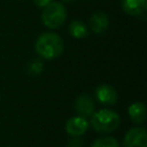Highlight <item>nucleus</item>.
I'll return each mask as SVG.
<instances>
[{"instance_id":"obj_16","label":"nucleus","mask_w":147,"mask_h":147,"mask_svg":"<svg viewBox=\"0 0 147 147\" xmlns=\"http://www.w3.org/2000/svg\"><path fill=\"white\" fill-rule=\"evenodd\" d=\"M63 2H71V1H74V0H62Z\"/></svg>"},{"instance_id":"obj_3","label":"nucleus","mask_w":147,"mask_h":147,"mask_svg":"<svg viewBox=\"0 0 147 147\" xmlns=\"http://www.w3.org/2000/svg\"><path fill=\"white\" fill-rule=\"evenodd\" d=\"M67 20V8L62 2L51 1L42 8L41 11V22L42 24L51 29H59L63 25Z\"/></svg>"},{"instance_id":"obj_13","label":"nucleus","mask_w":147,"mask_h":147,"mask_svg":"<svg viewBox=\"0 0 147 147\" xmlns=\"http://www.w3.org/2000/svg\"><path fill=\"white\" fill-rule=\"evenodd\" d=\"M91 147H119V144L114 137L106 136L95 139Z\"/></svg>"},{"instance_id":"obj_1","label":"nucleus","mask_w":147,"mask_h":147,"mask_svg":"<svg viewBox=\"0 0 147 147\" xmlns=\"http://www.w3.org/2000/svg\"><path fill=\"white\" fill-rule=\"evenodd\" d=\"M34 51L40 59L53 60L63 53L64 42L57 33L44 32L37 38L34 42Z\"/></svg>"},{"instance_id":"obj_9","label":"nucleus","mask_w":147,"mask_h":147,"mask_svg":"<svg viewBox=\"0 0 147 147\" xmlns=\"http://www.w3.org/2000/svg\"><path fill=\"white\" fill-rule=\"evenodd\" d=\"M122 9L130 16H140L147 9V0H122Z\"/></svg>"},{"instance_id":"obj_11","label":"nucleus","mask_w":147,"mask_h":147,"mask_svg":"<svg viewBox=\"0 0 147 147\" xmlns=\"http://www.w3.org/2000/svg\"><path fill=\"white\" fill-rule=\"evenodd\" d=\"M69 33L76 39H82L88 34V28L83 21L75 20L69 24Z\"/></svg>"},{"instance_id":"obj_14","label":"nucleus","mask_w":147,"mask_h":147,"mask_svg":"<svg viewBox=\"0 0 147 147\" xmlns=\"http://www.w3.org/2000/svg\"><path fill=\"white\" fill-rule=\"evenodd\" d=\"M68 147H84V146H83V141L79 139V137H74L69 141Z\"/></svg>"},{"instance_id":"obj_4","label":"nucleus","mask_w":147,"mask_h":147,"mask_svg":"<svg viewBox=\"0 0 147 147\" xmlns=\"http://www.w3.org/2000/svg\"><path fill=\"white\" fill-rule=\"evenodd\" d=\"M123 147H147V133L144 126L131 127L123 138Z\"/></svg>"},{"instance_id":"obj_10","label":"nucleus","mask_w":147,"mask_h":147,"mask_svg":"<svg viewBox=\"0 0 147 147\" xmlns=\"http://www.w3.org/2000/svg\"><path fill=\"white\" fill-rule=\"evenodd\" d=\"M127 114L131 121L136 124H142L146 121V106L141 101L131 103L127 108Z\"/></svg>"},{"instance_id":"obj_5","label":"nucleus","mask_w":147,"mask_h":147,"mask_svg":"<svg viewBox=\"0 0 147 147\" xmlns=\"http://www.w3.org/2000/svg\"><path fill=\"white\" fill-rule=\"evenodd\" d=\"M74 109L78 116H82L85 118L91 117L95 110L94 101L91 98V95H88L86 93H82L76 98V100L74 102Z\"/></svg>"},{"instance_id":"obj_2","label":"nucleus","mask_w":147,"mask_h":147,"mask_svg":"<svg viewBox=\"0 0 147 147\" xmlns=\"http://www.w3.org/2000/svg\"><path fill=\"white\" fill-rule=\"evenodd\" d=\"M90 124L95 132L110 133L118 129L121 124V117L115 110L103 108L92 114Z\"/></svg>"},{"instance_id":"obj_15","label":"nucleus","mask_w":147,"mask_h":147,"mask_svg":"<svg viewBox=\"0 0 147 147\" xmlns=\"http://www.w3.org/2000/svg\"><path fill=\"white\" fill-rule=\"evenodd\" d=\"M51 1H53V0H33V2H34V5L37 6V7H40V8H44L46 5H48Z\"/></svg>"},{"instance_id":"obj_6","label":"nucleus","mask_w":147,"mask_h":147,"mask_svg":"<svg viewBox=\"0 0 147 147\" xmlns=\"http://www.w3.org/2000/svg\"><path fill=\"white\" fill-rule=\"evenodd\" d=\"M90 127V122L82 116H72L65 122V132L71 137H80Z\"/></svg>"},{"instance_id":"obj_7","label":"nucleus","mask_w":147,"mask_h":147,"mask_svg":"<svg viewBox=\"0 0 147 147\" xmlns=\"http://www.w3.org/2000/svg\"><path fill=\"white\" fill-rule=\"evenodd\" d=\"M96 100L105 106H113L117 102V92L109 84H100L95 88Z\"/></svg>"},{"instance_id":"obj_8","label":"nucleus","mask_w":147,"mask_h":147,"mask_svg":"<svg viewBox=\"0 0 147 147\" xmlns=\"http://www.w3.org/2000/svg\"><path fill=\"white\" fill-rule=\"evenodd\" d=\"M109 26V17L105 11L94 13L88 20V30H91L95 34L103 33Z\"/></svg>"},{"instance_id":"obj_12","label":"nucleus","mask_w":147,"mask_h":147,"mask_svg":"<svg viewBox=\"0 0 147 147\" xmlns=\"http://www.w3.org/2000/svg\"><path fill=\"white\" fill-rule=\"evenodd\" d=\"M42 70H44V62L40 57L32 59L26 65V71L32 76H37V75L41 74Z\"/></svg>"}]
</instances>
